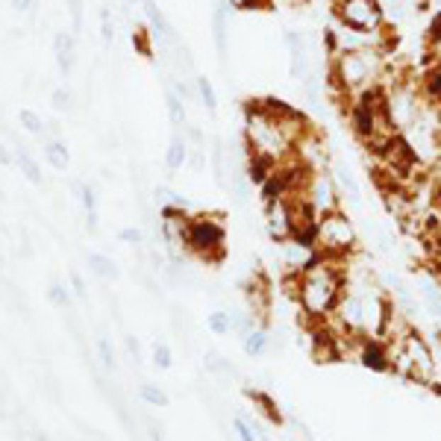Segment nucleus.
Returning <instances> with one entry per match:
<instances>
[{
  "instance_id": "nucleus-1",
  "label": "nucleus",
  "mask_w": 441,
  "mask_h": 441,
  "mask_svg": "<svg viewBox=\"0 0 441 441\" xmlns=\"http://www.w3.org/2000/svg\"><path fill=\"white\" fill-rule=\"evenodd\" d=\"M345 271L347 259H330L320 256L306 271L289 274V294L297 300V315H303L309 324H324L335 312L338 300L345 294Z\"/></svg>"
},
{
  "instance_id": "nucleus-2",
  "label": "nucleus",
  "mask_w": 441,
  "mask_h": 441,
  "mask_svg": "<svg viewBox=\"0 0 441 441\" xmlns=\"http://www.w3.org/2000/svg\"><path fill=\"white\" fill-rule=\"evenodd\" d=\"M386 71L379 48H342L330 56V68L324 77V91H330L333 100L347 104V97H356L368 91L371 86H379Z\"/></svg>"
},
{
  "instance_id": "nucleus-3",
  "label": "nucleus",
  "mask_w": 441,
  "mask_h": 441,
  "mask_svg": "<svg viewBox=\"0 0 441 441\" xmlns=\"http://www.w3.org/2000/svg\"><path fill=\"white\" fill-rule=\"evenodd\" d=\"M245 150L253 156H265L277 165L294 156L291 135L271 112L268 100H247L245 104Z\"/></svg>"
},
{
  "instance_id": "nucleus-4",
  "label": "nucleus",
  "mask_w": 441,
  "mask_h": 441,
  "mask_svg": "<svg viewBox=\"0 0 441 441\" xmlns=\"http://www.w3.org/2000/svg\"><path fill=\"white\" fill-rule=\"evenodd\" d=\"M386 345H389V353H391V371L394 374L412 379V383H418V386H435L438 383L435 353H432L430 342L415 327L403 330Z\"/></svg>"
},
{
  "instance_id": "nucleus-5",
  "label": "nucleus",
  "mask_w": 441,
  "mask_h": 441,
  "mask_svg": "<svg viewBox=\"0 0 441 441\" xmlns=\"http://www.w3.org/2000/svg\"><path fill=\"white\" fill-rule=\"evenodd\" d=\"M315 247L320 256H330V259H353V253L359 250V233L353 218L345 209L318 215Z\"/></svg>"
},
{
  "instance_id": "nucleus-6",
  "label": "nucleus",
  "mask_w": 441,
  "mask_h": 441,
  "mask_svg": "<svg viewBox=\"0 0 441 441\" xmlns=\"http://www.w3.org/2000/svg\"><path fill=\"white\" fill-rule=\"evenodd\" d=\"M183 250L203 262H220L227 253V227L218 215H189Z\"/></svg>"
},
{
  "instance_id": "nucleus-7",
  "label": "nucleus",
  "mask_w": 441,
  "mask_h": 441,
  "mask_svg": "<svg viewBox=\"0 0 441 441\" xmlns=\"http://www.w3.org/2000/svg\"><path fill=\"white\" fill-rule=\"evenodd\" d=\"M333 15L347 33L359 38L383 35L389 30L379 0H333Z\"/></svg>"
},
{
  "instance_id": "nucleus-8",
  "label": "nucleus",
  "mask_w": 441,
  "mask_h": 441,
  "mask_svg": "<svg viewBox=\"0 0 441 441\" xmlns=\"http://www.w3.org/2000/svg\"><path fill=\"white\" fill-rule=\"evenodd\" d=\"M300 194L309 200V206H312L318 215L333 212V209H342V194H338V186H335V179H333L330 168L312 171V174L306 177L303 189H300Z\"/></svg>"
},
{
  "instance_id": "nucleus-9",
  "label": "nucleus",
  "mask_w": 441,
  "mask_h": 441,
  "mask_svg": "<svg viewBox=\"0 0 441 441\" xmlns=\"http://www.w3.org/2000/svg\"><path fill=\"white\" fill-rule=\"evenodd\" d=\"M265 230L277 245L294 238V212H291V197H277L265 203Z\"/></svg>"
},
{
  "instance_id": "nucleus-10",
  "label": "nucleus",
  "mask_w": 441,
  "mask_h": 441,
  "mask_svg": "<svg viewBox=\"0 0 441 441\" xmlns=\"http://www.w3.org/2000/svg\"><path fill=\"white\" fill-rule=\"evenodd\" d=\"M415 294H418V303L432 320L441 324V277L435 271H424L418 274L415 279Z\"/></svg>"
},
{
  "instance_id": "nucleus-11",
  "label": "nucleus",
  "mask_w": 441,
  "mask_h": 441,
  "mask_svg": "<svg viewBox=\"0 0 441 441\" xmlns=\"http://www.w3.org/2000/svg\"><path fill=\"white\" fill-rule=\"evenodd\" d=\"M283 247V265L289 274H300V271H306L312 262H318L320 253L315 245H306V242H297V238H289V242L279 245Z\"/></svg>"
},
{
  "instance_id": "nucleus-12",
  "label": "nucleus",
  "mask_w": 441,
  "mask_h": 441,
  "mask_svg": "<svg viewBox=\"0 0 441 441\" xmlns=\"http://www.w3.org/2000/svg\"><path fill=\"white\" fill-rule=\"evenodd\" d=\"M418 91H420V100H424L427 106L441 109V59H432L430 68L420 71Z\"/></svg>"
},
{
  "instance_id": "nucleus-13",
  "label": "nucleus",
  "mask_w": 441,
  "mask_h": 441,
  "mask_svg": "<svg viewBox=\"0 0 441 441\" xmlns=\"http://www.w3.org/2000/svg\"><path fill=\"white\" fill-rule=\"evenodd\" d=\"M333 179H335V186H338V194H342L345 200H350L353 206H362V186H359V179L353 177V171L347 165H333L330 168Z\"/></svg>"
},
{
  "instance_id": "nucleus-14",
  "label": "nucleus",
  "mask_w": 441,
  "mask_h": 441,
  "mask_svg": "<svg viewBox=\"0 0 441 441\" xmlns=\"http://www.w3.org/2000/svg\"><path fill=\"white\" fill-rule=\"evenodd\" d=\"M142 6H145V15H147V21H150V30L153 35L159 38L162 45H177V30L171 27V21L165 18V12L159 9L153 0H142Z\"/></svg>"
},
{
  "instance_id": "nucleus-15",
  "label": "nucleus",
  "mask_w": 441,
  "mask_h": 441,
  "mask_svg": "<svg viewBox=\"0 0 441 441\" xmlns=\"http://www.w3.org/2000/svg\"><path fill=\"white\" fill-rule=\"evenodd\" d=\"M227 12H230V4L227 0H218L215 6V15H212V38H215V50L220 56V62L227 59V50H230V27H227Z\"/></svg>"
},
{
  "instance_id": "nucleus-16",
  "label": "nucleus",
  "mask_w": 441,
  "mask_h": 441,
  "mask_svg": "<svg viewBox=\"0 0 441 441\" xmlns=\"http://www.w3.org/2000/svg\"><path fill=\"white\" fill-rule=\"evenodd\" d=\"M53 56H56L59 74L68 77L71 68H74V59H77V50H74V33L59 30V33L53 35Z\"/></svg>"
},
{
  "instance_id": "nucleus-17",
  "label": "nucleus",
  "mask_w": 441,
  "mask_h": 441,
  "mask_svg": "<svg viewBox=\"0 0 441 441\" xmlns=\"http://www.w3.org/2000/svg\"><path fill=\"white\" fill-rule=\"evenodd\" d=\"M268 347H271V338H268V330H265V327H253L247 335H242V350H245L250 359L265 356Z\"/></svg>"
},
{
  "instance_id": "nucleus-18",
  "label": "nucleus",
  "mask_w": 441,
  "mask_h": 441,
  "mask_svg": "<svg viewBox=\"0 0 441 441\" xmlns=\"http://www.w3.org/2000/svg\"><path fill=\"white\" fill-rule=\"evenodd\" d=\"M186 162H189V142H186V135L174 133L171 145H168V150H165V168H168V171H179Z\"/></svg>"
},
{
  "instance_id": "nucleus-19",
  "label": "nucleus",
  "mask_w": 441,
  "mask_h": 441,
  "mask_svg": "<svg viewBox=\"0 0 441 441\" xmlns=\"http://www.w3.org/2000/svg\"><path fill=\"white\" fill-rule=\"evenodd\" d=\"M15 165H18V171H21L33 186L42 183V168H38V162L33 159V153H30L27 147H18V150H15Z\"/></svg>"
},
{
  "instance_id": "nucleus-20",
  "label": "nucleus",
  "mask_w": 441,
  "mask_h": 441,
  "mask_svg": "<svg viewBox=\"0 0 441 441\" xmlns=\"http://www.w3.org/2000/svg\"><path fill=\"white\" fill-rule=\"evenodd\" d=\"M45 159H48V165L53 171H65L68 162H71V153H68L65 142H56V138H53V142L45 145Z\"/></svg>"
},
{
  "instance_id": "nucleus-21",
  "label": "nucleus",
  "mask_w": 441,
  "mask_h": 441,
  "mask_svg": "<svg viewBox=\"0 0 441 441\" xmlns=\"http://www.w3.org/2000/svg\"><path fill=\"white\" fill-rule=\"evenodd\" d=\"M74 189H77L79 203H83V209L89 215V230H97V197H94V189L86 186V183H77Z\"/></svg>"
},
{
  "instance_id": "nucleus-22",
  "label": "nucleus",
  "mask_w": 441,
  "mask_h": 441,
  "mask_svg": "<svg viewBox=\"0 0 441 441\" xmlns=\"http://www.w3.org/2000/svg\"><path fill=\"white\" fill-rule=\"evenodd\" d=\"M138 397H142V403H147L153 409H165L171 403L168 394L159 389V386H153V383H142V386H138Z\"/></svg>"
},
{
  "instance_id": "nucleus-23",
  "label": "nucleus",
  "mask_w": 441,
  "mask_h": 441,
  "mask_svg": "<svg viewBox=\"0 0 441 441\" xmlns=\"http://www.w3.org/2000/svg\"><path fill=\"white\" fill-rule=\"evenodd\" d=\"M165 106H168V118H171V124L174 130L179 127H186V106H183V97H179L174 89L165 94Z\"/></svg>"
},
{
  "instance_id": "nucleus-24",
  "label": "nucleus",
  "mask_w": 441,
  "mask_h": 441,
  "mask_svg": "<svg viewBox=\"0 0 441 441\" xmlns=\"http://www.w3.org/2000/svg\"><path fill=\"white\" fill-rule=\"evenodd\" d=\"M89 268L97 274V277H104V279H115L118 274V265L112 262L109 256H104V253H89Z\"/></svg>"
},
{
  "instance_id": "nucleus-25",
  "label": "nucleus",
  "mask_w": 441,
  "mask_h": 441,
  "mask_svg": "<svg viewBox=\"0 0 441 441\" xmlns=\"http://www.w3.org/2000/svg\"><path fill=\"white\" fill-rule=\"evenodd\" d=\"M233 432H235V441H259V430H256L250 415H235L233 418Z\"/></svg>"
},
{
  "instance_id": "nucleus-26",
  "label": "nucleus",
  "mask_w": 441,
  "mask_h": 441,
  "mask_svg": "<svg viewBox=\"0 0 441 441\" xmlns=\"http://www.w3.org/2000/svg\"><path fill=\"white\" fill-rule=\"evenodd\" d=\"M427 56L441 59V9L432 15L430 30H427Z\"/></svg>"
},
{
  "instance_id": "nucleus-27",
  "label": "nucleus",
  "mask_w": 441,
  "mask_h": 441,
  "mask_svg": "<svg viewBox=\"0 0 441 441\" xmlns=\"http://www.w3.org/2000/svg\"><path fill=\"white\" fill-rule=\"evenodd\" d=\"M194 89H197L200 104H203L209 112H215V109H218V94H215L212 79H206V77H194Z\"/></svg>"
},
{
  "instance_id": "nucleus-28",
  "label": "nucleus",
  "mask_w": 441,
  "mask_h": 441,
  "mask_svg": "<svg viewBox=\"0 0 441 441\" xmlns=\"http://www.w3.org/2000/svg\"><path fill=\"white\" fill-rule=\"evenodd\" d=\"M18 124H21V130L24 133H30V135H42V130H45V121H42V115L38 112H33V109H18Z\"/></svg>"
},
{
  "instance_id": "nucleus-29",
  "label": "nucleus",
  "mask_w": 441,
  "mask_h": 441,
  "mask_svg": "<svg viewBox=\"0 0 441 441\" xmlns=\"http://www.w3.org/2000/svg\"><path fill=\"white\" fill-rule=\"evenodd\" d=\"M206 327H209L212 335H230L233 333V318H230V312L218 309V312H212L206 318Z\"/></svg>"
},
{
  "instance_id": "nucleus-30",
  "label": "nucleus",
  "mask_w": 441,
  "mask_h": 441,
  "mask_svg": "<svg viewBox=\"0 0 441 441\" xmlns=\"http://www.w3.org/2000/svg\"><path fill=\"white\" fill-rule=\"evenodd\" d=\"M97 359L104 365V371H115V347L109 338H97Z\"/></svg>"
},
{
  "instance_id": "nucleus-31",
  "label": "nucleus",
  "mask_w": 441,
  "mask_h": 441,
  "mask_svg": "<svg viewBox=\"0 0 441 441\" xmlns=\"http://www.w3.org/2000/svg\"><path fill=\"white\" fill-rule=\"evenodd\" d=\"M212 165H215V179L224 186L227 168H224V142H220V138H215V142H212Z\"/></svg>"
},
{
  "instance_id": "nucleus-32",
  "label": "nucleus",
  "mask_w": 441,
  "mask_h": 441,
  "mask_svg": "<svg viewBox=\"0 0 441 441\" xmlns=\"http://www.w3.org/2000/svg\"><path fill=\"white\" fill-rule=\"evenodd\" d=\"M48 300H50V303L53 306H68L71 303V289L68 286H62V283H53L50 289H48Z\"/></svg>"
},
{
  "instance_id": "nucleus-33",
  "label": "nucleus",
  "mask_w": 441,
  "mask_h": 441,
  "mask_svg": "<svg viewBox=\"0 0 441 441\" xmlns=\"http://www.w3.org/2000/svg\"><path fill=\"white\" fill-rule=\"evenodd\" d=\"M153 365H156V368H162V371L174 365V353H171V347H168L165 342H159V345L153 347Z\"/></svg>"
},
{
  "instance_id": "nucleus-34",
  "label": "nucleus",
  "mask_w": 441,
  "mask_h": 441,
  "mask_svg": "<svg viewBox=\"0 0 441 441\" xmlns=\"http://www.w3.org/2000/svg\"><path fill=\"white\" fill-rule=\"evenodd\" d=\"M100 38H104V45H112V38H115V24L106 9L100 12Z\"/></svg>"
},
{
  "instance_id": "nucleus-35",
  "label": "nucleus",
  "mask_w": 441,
  "mask_h": 441,
  "mask_svg": "<svg viewBox=\"0 0 441 441\" xmlns=\"http://www.w3.org/2000/svg\"><path fill=\"white\" fill-rule=\"evenodd\" d=\"M50 104H53L56 112L71 109V91H68V89H56V91L50 94Z\"/></svg>"
},
{
  "instance_id": "nucleus-36",
  "label": "nucleus",
  "mask_w": 441,
  "mask_h": 441,
  "mask_svg": "<svg viewBox=\"0 0 441 441\" xmlns=\"http://www.w3.org/2000/svg\"><path fill=\"white\" fill-rule=\"evenodd\" d=\"M118 238H121L124 245H142L145 242V233L138 230V227H124L121 233H118Z\"/></svg>"
},
{
  "instance_id": "nucleus-37",
  "label": "nucleus",
  "mask_w": 441,
  "mask_h": 441,
  "mask_svg": "<svg viewBox=\"0 0 441 441\" xmlns=\"http://www.w3.org/2000/svg\"><path fill=\"white\" fill-rule=\"evenodd\" d=\"M430 265L441 277V235H435V242L430 245Z\"/></svg>"
},
{
  "instance_id": "nucleus-38",
  "label": "nucleus",
  "mask_w": 441,
  "mask_h": 441,
  "mask_svg": "<svg viewBox=\"0 0 441 441\" xmlns=\"http://www.w3.org/2000/svg\"><path fill=\"white\" fill-rule=\"evenodd\" d=\"M71 4V18H74V30L83 27V0H68Z\"/></svg>"
},
{
  "instance_id": "nucleus-39",
  "label": "nucleus",
  "mask_w": 441,
  "mask_h": 441,
  "mask_svg": "<svg viewBox=\"0 0 441 441\" xmlns=\"http://www.w3.org/2000/svg\"><path fill=\"white\" fill-rule=\"evenodd\" d=\"M71 289H74L77 297H86V294H89V291H86V283H83V277H79L77 271H71Z\"/></svg>"
},
{
  "instance_id": "nucleus-40",
  "label": "nucleus",
  "mask_w": 441,
  "mask_h": 441,
  "mask_svg": "<svg viewBox=\"0 0 441 441\" xmlns=\"http://www.w3.org/2000/svg\"><path fill=\"white\" fill-rule=\"evenodd\" d=\"M230 6H235V9H250V6H262L265 0H227Z\"/></svg>"
},
{
  "instance_id": "nucleus-41",
  "label": "nucleus",
  "mask_w": 441,
  "mask_h": 441,
  "mask_svg": "<svg viewBox=\"0 0 441 441\" xmlns=\"http://www.w3.org/2000/svg\"><path fill=\"white\" fill-rule=\"evenodd\" d=\"M33 4H35V0H12V6H15L18 12H27Z\"/></svg>"
},
{
  "instance_id": "nucleus-42",
  "label": "nucleus",
  "mask_w": 441,
  "mask_h": 441,
  "mask_svg": "<svg viewBox=\"0 0 441 441\" xmlns=\"http://www.w3.org/2000/svg\"><path fill=\"white\" fill-rule=\"evenodd\" d=\"M12 162H15V156H9V153H6V147L0 145V165H12Z\"/></svg>"
},
{
  "instance_id": "nucleus-43",
  "label": "nucleus",
  "mask_w": 441,
  "mask_h": 441,
  "mask_svg": "<svg viewBox=\"0 0 441 441\" xmlns=\"http://www.w3.org/2000/svg\"><path fill=\"white\" fill-rule=\"evenodd\" d=\"M127 350H130V353L135 356V362H138V345H135V338H133V335L127 338Z\"/></svg>"
}]
</instances>
